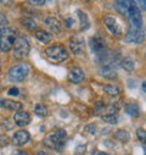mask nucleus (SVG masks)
Returning <instances> with one entry per match:
<instances>
[{"label": "nucleus", "mask_w": 146, "mask_h": 155, "mask_svg": "<svg viewBox=\"0 0 146 155\" xmlns=\"http://www.w3.org/2000/svg\"><path fill=\"white\" fill-rule=\"evenodd\" d=\"M136 136H138V139L142 144H145V130L144 128H138L136 130Z\"/></svg>", "instance_id": "27"}, {"label": "nucleus", "mask_w": 146, "mask_h": 155, "mask_svg": "<svg viewBox=\"0 0 146 155\" xmlns=\"http://www.w3.org/2000/svg\"><path fill=\"white\" fill-rule=\"evenodd\" d=\"M67 139V132L62 128L55 130L52 132H50L43 140V144L45 147H48L51 150H56L60 151L62 150V148L65 147V142Z\"/></svg>", "instance_id": "1"}, {"label": "nucleus", "mask_w": 146, "mask_h": 155, "mask_svg": "<svg viewBox=\"0 0 146 155\" xmlns=\"http://www.w3.org/2000/svg\"><path fill=\"white\" fill-rule=\"evenodd\" d=\"M89 45H90V49L96 53V54H100L102 51H105V48H106V42L102 37L100 35H94L90 42H89Z\"/></svg>", "instance_id": "11"}, {"label": "nucleus", "mask_w": 146, "mask_h": 155, "mask_svg": "<svg viewBox=\"0 0 146 155\" xmlns=\"http://www.w3.org/2000/svg\"><path fill=\"white\" fill-rule=\"evenodd\" d=\"M34 112H35V115H38L39 117H45V116H48V114H49L46 106H44L43 104L35 105V107H34Z\"/></svg>", "instance_id": "25"}, {"label": "nucleus", "mask_w": 146, "mask_h": 155, "mask_svg": "<svg viewBox=\"0 0 146 155\" xmlns=\"http://www.w3.org/2000/svg\"><path fill=\"white\" fill-rule=\"evenodd\" d=\"M34 35H35L36 39H38L40 43H43V44H48V43H50L52 41V34L46 32V31H44V29H36Z\"/></svg>", "instance_id": "16"}, {"label": "nucleus", "mask_w": 146, "mask_h": 155, "mask_svg": "<svg viewBox=\"0 0 146 155\" xmlns=\"http://www.w3.org/2000/svg\"><path fill=\"white\" fill-rule=\"evenodd\" d=\"M45 56L48 58V60H50L51 62L59 64L65 60H67L68 58V53L66 50V48L61 44H56V45H51L45 49Z\"/></svg>", "instance_id": "3"}, {"label": "nucleus", "mask_w": 146, "mask_h": 155, "mask_svg": "<svg viewBox=\"0 0 146 155\" xmlns=\"http://www.w3.org/2000/svg\"><path fill=\"white\" fill-rule=\"evenodd\" d=\"M8 18H6V16L0 11V34H2V32L5 29V28H8Z\"/></svg>", "instance_id": "26"}, {"label": "nucleus", "mask_w": 146, "mask_h": 155, "mask_svg": "<svg viewBox=\"0 0 146 155\" xmlns=\"http://www.w3.org/2000/svg\"><path fill=\"white\" fill-rule=\"evenodd\" d=\"M2 4H4V5H11L12 3L11 2H2Z\"/></svg>", "instance_id": "37"}, {"label": "nucleus", "mask_w": 146, "mask_h": 155, "mask_svg": "<svg viewBox=\"0 0 146 155\" xmlns=\"http://www.w3.org/2000/svg\"><path fill=\"white\" fill-rule=\"evenodd\" d=\"M15 35H16V31L11 27H8L2 32V34H0V51L6 53L12 49L16 39Z\"/></svg>", "instance_id": "4"}, {"label": "nucleus", "mask_w": 146, "mask_h": 155, "mask_svg": "<svg viewBox=\"0 0 146 155\" xmlns=\"http://www.w3.org/2000/svg\"><path fill=\"white\" fill-rule=\"evenodd\" d=\"M43 25H44V27H45L49 32H51V33H54V34L60 33L61 29H62V23H61V21H60L57 17H55V16H48V17H45L44 21H43Z\"/></svg>", "instance_id": "8"}, {"label": "nucleus", "mask_w": 146, "mask_h": 155, "mask_svg": "<svg viewBox=\"0 0 146 155\" xmlns=\"http://www.w3.org/2000/svg\"><path fill=\"white\" fill-rule=\"evenodd\" d=\"M20 23H21L26 29H28V31H35V29H36V23H35V21H34L33 18H30V17H22V18L20 20Z\"/></svg>", "instance_id": "20"}, {"label": "nucleus", "mask_w": 146, "mask_h": 155, "mask_svg": "<svg viewBox=\"0 0 146 155\" xmlns=\"http://www.w3.org/2000/svg\"><path fill=\"white\" fill-rule=\"evenodd\" d=\"M9 138H8V136L6 134H2L0 136V147H6V145H9Z\"/></svg>", "instance_id": "28"}, {"label": "nucleus", "mask_w": 146, "mask_h": 155, "mask_svg": "<svg viewBox=\"0 0 146 155\" xmlns=\"http://www.w3.org/2000/svg\"><path fill=\"white\" fill-rule=\"evenodd\" d=\"M29 73V67L26 64H21V65H16L14 67L10 68L9 73H8V78L10 82L17 83V82H22L27 78V76Z\"/></svg>", "instance_id": "5"}, {"label": "nucleus", "mask_w": 146, "mask_h": 155, "mask_svg": "<svg viewBox=\"0 0 146 155\" xmlns=\"http://www.w3.org/2000/svg\"><path fill=\"white\" fill-rule=\"evenodd\" d=\"M145 39V31L144 28H138V27H129L125 37H124V41L127 43H142Z\"/></svg>", "instance_id": "6"}, {"label": "nucleus", "mask_w": 146, "mask_h": 155, "mask_svg": "<svg viewBox=\"0 0 146 155\" xmlns=\"http://www.w3.org/2000/svg\"><path fill=\"white\" fill-rule=\"evenodd\" d=\"M8 94L9 95H18L20 94V91H18V88H16V87H12V88H10L9 89V92H8Z\"/></svg>", "instance_id": "31"}, {"label": "nucleus", "mask_w": 146, "mask_h": 155, "mask_svg": "<svg viewBox=\"0 0 146 155\" xmlns=\"http://www.w3.org/2000/svg\"><path fill=\"white\" fill-rule=\"evenodd\" d=\"M22 103L20 101H15V100H10V99H0V107L10 110V111H20L22 109Z\"/></svg>", "instance_id": "15"}, {"label": "nucleus", "mask_w": 146, "mask_h": 155, "mask_svg": "<svg viewBox=\"0 0 146 155\" xmlns=\"http://www.w3.org/2000/svg\"><path fill=\"white\" fill-rule=\"evenodd\" d=\"M115 137H116V139H118L119 142L127 143V142L129 140V138H130V134H129V132L125 131V130H119V131H117V132L115 133Z\"/></svg>", "instance_id": "24"}, {"label": "nucleus", "mask_w": 146, "mask_h": 155, "mask_svg": "<svg viewBox=\"0 0 146 155\" xmlns=\"http://www.w3.org/2000/svg\"><path fill=\"white\" fill-rule=\"evenodd\" d=\"M30 51V44L27 41V38L23 35H20L15 39L14 47H12V54L14 58L20 60V59H24L29 55Z\"/></svg>", "instance_id": "2"}, {"label": "nucleus", "mask_w": 146, "mask_h": 155, "mask_svg": "<svg viewBox=\"0 0 146 155\" xmlns=\"http://www.w3.org/2000/svg\"><path fill=\"white\" fill-rule=\"evenodd\" d=\"M2 66H3V64H2V60H0V71H2Z\"/></svg>", "instance_id": "41"}, {"label": "nucleus", "mask_w": 146, "mask_h": 155, "mask_svg": "<svg viewBox=\"0 0 146 155\" xmlns=\"http://www.w3.org/2000/svg\"><path fill=\"white\" fill-rule=\"evenodd\" d=\"M121 66L125 70V71H128V72H132L133 70H134V67H135V62L130 59V58H128V56H125V58H123L122 60H121Z\"/></svg>", "instance_id": "21"}, {"label": "nucleus", "mask_w": 146, "mask_h": 155, "mask_svg": "<svg viewBox=\"0 0 146 155\" xmlns=\"http://www.w3.org/2000/svg\"><path fill=\"white\" fill-rule=\"evenodd\" d=\"M83 80H84V72H83V70H82L81 67L75 66V67H72V68L69 70V72H68V81H69L71 83L78 84V83H81Z\"/></svg>", "instance_id": "12"}, {"label": "nucleus", "mask_w": 146, "mask_h": 155, "mask_svg": "<svg viewBox=\"0 0 146 155\" xmlns=\"http://www.w3.org/2000/svg\"><path fill=\"white\" fill-rule=\"evenodd\" d=\"M142 91H144V93H145V82H142Z\"/></svg>", "instance_id": "39"}, {"label": "nucleus", "mask_w": 146, "mask_h": 155, "mask_svg": "<svg viewBox=\"0 0 146 155\" xmlns=\"http://www.w3.org/2000/svg\"><path fill=\"white\" fill-rule=\"evenodd\" d=\"M28 4L29 5H33V6H43V5H45V2L44 0H29L28 2Z\"/></svg>", "instance_id": "29"}, {"label": "nucleus", "mask_w": 146, "mask_h": 155, "mask_svg": "<svg viewBox=\"0 0 146 155\" xmlns=\"http://www.w3.org/2000/svg\"><path fill=\"white\" fill-rule=\"evenodd\" d=\"M102 121L107 122V124H111V125H116L118 121V115H116L115 112H108L103 116H101Z\"/></svg>", "instance_id": "23"}, {"label": "nucleus", "mask_w": 146, "mask_h": 155, "mask_svg": "<svg viewBox=\"0 0 146 155\" xmlns=\"http://www.w3.org/2000/svg\"><path fill=\"white\" fill-rule=\"evenodd\" d=\"M136 4H140V6H142L141 9L145 10V2H139V3H136Z\"/></svg>", "instance_id": "36"}, {"label": "nucleus", "mask_w": 146, "mask_h": 155, "mask_svg": "<svg viewBox=\"0 0 146 155\" xmlns=\"http://www.w3.org/2000/svg\"><path fill=\"white\" fill-rule=\"evenodd\" d=\"M30 139V136H29V132L28 131H24V130H20L17 132H15L14 137H12V142L15 145H18V147H22V145H26Z\"/></svg>", "instance_id": "13"}, {"label": "nucleus", "mask_w": 146, "mask_h": 155, "mask_svg": "<svg viewBox=\"0 0 146 155\" xmlns=\"http://www.w3.org/2000/svg\"><path fill=\"white\" fill-rule=\"evenodd\" d=\"M130 6H132V2H127V0H123V2H116V3H115L116 10H117L121 15H123L124 17H127Z\"/></svg>", "instance_id": "17"}, {"label": "nucleus", "mask_w": 146, "mask_h": 155, "mask_svg": "<svg viewBox=\"0 0 146 155\" xmlns=\"http://www.w3.org/2000/svg\"><path fill=\"white\" fill-rule=\"evenodd\" d=\"M85 130H87V131L91 130V134H94V133H95V126H93V125H89V126H88Z\"/></svg>", "instance_id": "33"}, {"label": "nucleus", "mask_w": 146, "mask_h": 155, "mask_svg": "<svg viewBox=\"0 0 146 155\" xmlns=\"http://www.w3.org/2000/svg\"><path fill=\"white\" fill-rule=\"evenodd\" d=\"M103 92L107 94V95H110V97H117V95H119V88L117 87V86H113V84H106L105 87H103Z\"/></svg>", "instance_id": "22"}, {"label": "nucleus", "mask_w": 146, "mask_h": 155, "mask_svg": "<svg viewBox=\"0 0 146 155\" xmlns=\"http://www.w3.org/2000/svg\"><path fill=\"white\" fill-rule=\"evenodd\" d=\"M68 47L73 54H76V55L83 54L84 53V39H82L79 37H72L68 42Z\"/></svg>", "instance_id": "10"}, {"label": "nucleus", "mask_w": 146, "mask_h": 155, "mask_svg": "<svg viewBox=\"0 0 146 155\" xmlns=\"http://www.w3.org/2000/svg\"><path fill=\"white\" fill-rule=\"evenodd\" d=\"M85 149H87V145H85V144H81V145L77 147L76 154H77V155H81V154H83V153L85 151Z\"/></svg>", "instance_id": "30"}, {"label": "nucleus", "mask_w": 146, "mask_h": 155, "mask_svg": "<svg viewBox=\"0 0 146 155\" xmlns=\"http://www.w3.org/2000/svg\"><path fill=\"white\" fill-rule=\"evenodd\" d=\"M12 155H28L26 151H22V150H17L15 153H12Z\"/></svg>", "instance_id": "32"}, {"label": "nucleus", "mask_w": 146, "mask_h": 155, "mask_svg": "<svg viewBox=\"0 0 146 155\" xmlns=\"http://www.w3.org/2000/svg\"><path fill=\"white\" fill-rule=\"evenodd\" d=\"M91 155H101V154H100V151H97V150H96V151H94Z\"/></svg>", "instance_id": "38"}, {"label": "nucleus", "mask_w": 146, "mask_h": 155, "mask_svg": "<svg viewBox=\"0 0 146 155\" xmlns=\"http://www.w3.org/2000/svg\"><path fill=\"white\" fill-rule=\"evenodd\" d=\"M102 21H103V25L107 28V31L112 35H116V37H121L122 35V27H121L119 22L116 20L115 16L107 15V16L103 17Z\"/></svg>", "instance_id": "7"}, {"label": "nucleus", "mask_w": 146, "mask_h": 155, "mask_svg": "<svg viewBox=\"0 0 146 155\" xmlns=\"http://www.w3.org/2000/svg\"><path fill=\"white\" fill-rule=\"evenodd\" d=\"M35 155H48V154H46L44 150H38V151H36V154H35Z\"/></svg>", "instance_id": "34"}, {"label": "nucleus", "mask_w": 146, "mask_h": 155, "mask_svg": "<svg viewBox=\"0 0 146 155\" xmlns=\"http://www.w3.org/2000/svg\"><path fill=\"white\" fill-rule=\"evenodd\" d=\"M14 121H15L16 126H18V127L27 126L30 122V115L27 111H22V110L16 111L14 115Z\"/></svg>", "instance_id": "14"}, {"label": "nucleus", "mask_w": 146, "mask_h": 155, "mask_svg": "<svg viewBox=\"0 0 146 155\" xmlns=\"http://www.w3.org/2000/svg\"><path fill=\"white\" fill-rule=\"evenodd\" d=\"M100 154H101V155H108L107 153H103V151H100Z\"/></svg>", "instance_id": "40"}, {"label": "nucleus", "mask_w": 146, "mask_h": 155, "mask_svg": "<svg viewBox=\"0 0 146 155\" xmlns=\"http://www.w3.org/2000/svg\"><path fill=\"white\" fill-rule=\"evenodd\" d=\"M77 15H78V18H79V22H81V29L82 31H87L90 27V22H89V18H88L87 14L84 11H82V10H78Z\"/></svg>", "instance_id": "18"}, {"label": "nucleus", "mask_w": 146, "mask_h": 155, "mask_svg": "<svg viewBox=\"0 0 146 155\" xmlns=\"http://www.w3.org/2000/svg\"><path fill=\"white\" fill-rule=\"evenodd\" d=\"M125 112L129 116H132V117H139V116H140V109L134 103H130V104L125 105Z\"/></svg>", "instance_id": "19"}, {"label": "nucleus", "mask_w": 146, "mask_h": 155, "mask_svg": "<svg viewBox=\"0 0 146 155\" xmlns=\"http://www.w3.org/2000/svg\"><path fill=\"white\" fill-rule=\"evenodd\" d=\"M66 23H67V27H71V25H72V18H67V20H66Z\"/></svg>", "instance_id": "35"}, {"label": "nucleus", "mask_w": 146, "mask_h": 155, "mask_svg": "<svg viewBox=\"0 0 146 155\" xmlns=\"http://www.w3.org/2000/svg\"><path fill=\"white\" fill-rule=\"evenodd\" d=\"M99 72L106 80H116L117 78V72L115 70V64H102V65H100Z\"/></svg>", "instance_id": "9"}]
</instances>
